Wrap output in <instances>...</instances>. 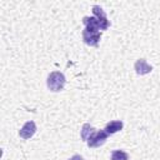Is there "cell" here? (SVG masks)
I'll return each instance as SVG.
<instances>
[{"label":"cell","mask_w":160,"mask_h":160,"mask_svg":"<svg viewBox=\"0 0 160 160\" xmlns=\"http://www.w3.org/2000/svg\"><path fill=\"white\" fill-rule=\"evenodd\" d=\"M92 14H94V16L98 19V21L100 24V30H108V28L110 26V22L108 20L106 14L102 10V8L99 6V5H94L92 6Z\"/></svg>","instance_id":"277c9868"},{"label":"cell","mask_w":160,"mask_h":160,"mask_svg":"<svg viewBox=\"0 0 160 160\" xmlns=\"http://www.w3.org/2000/svg\"><path fill=\"white\" fill-rule=\"evenodd\" d=\"M122 128H124V122L121 120H112L106 124L104 130L108 132V135H112V134H116L118 131L122 130Z\"/></svg>","instance_id":"52a82bcc"},{"label":"cell","mask_w":160,"mask_h":160,"mask_svg":"<svg viewBox=\"0 0 160 160\" xmlns=\"http://www.w3.org/2000/svg\"><path fill=\"white\" fill-rule=\"evenodd\" d=\"M68 160H84V158H82L81 155H79V154H76V155H72L71 158H69Z\"/></svg>","instance_id":"30bf717a"},{"label":"cell","mask_w":160,"mask_h":160,"mask_svg":"<svg viewBox=\"0 0 160 160\" xmlns=\"http://www.w3.org/2000/svg\"><path fill=\"white\" fill-rule=\"evenodd\" d=\"M35 132H36V124H35L32 120L26 121V122L22 125V128L19 130V135H20V138H22V139H30V138L34 136Z\"/></svg>","instance_id":"5b68a950"},{"label":"cell","mask_w":160,"mask_h":160,"mask_svg":"<svg viewBox=\"0 0 160 160\" xmlns=\"http://www.w3.org/2000/svg\"><path fill=\"white\" fill-rule=\"evenodd\" d=\"M65 76L61 71H52L46 79V85L51 91H61L65 86Z\"/></svg>","instance_id":"6da1fadb"},{"label":"cell","mask_w":160,"mask_h":160,"mask_svg":"<svg viewBox=\"0 0 160 160\" xmlns=\"http://www.w3.org/2000/svg\"><path fill=\"white\" fill-rule=\"evenodd\" d=\"M134 69H135V71H136L138 75H146V74L151 72L152 66L149 65L148 61H146L145 59H139V60L135 61V64H134Z\"/></svg>","instance_id":"8992f818"},{"label":"cell","mask_w":160,"mask_h":160,"mask_svg":"<svg viewBox=\"0 0 160 160\" xmlns=\"http://www.w3.org/2000/svg\"><path fill=\"white\" fill-rule=\"evenodd\" d=\"M100 38H101V32L99 29L85 26V29L82 30V40L89 46H98Z\"/></svg>","instance_id":"7a4b0ae2"},{"label":"cell","mask_w":160,"mask_h":160,"mask_svg":"<svg viewBox=\"0 0 160 160\" xmlns=\"http://www.w3.org/2000/svg\"><path fill=\"white\" fill-rule=\"evenodd\" d=\"M108 132L105 130H95L88 139V145L90 148H99L100 145H102L106 139H108Z\"/></svg>","instance_id":"3957f363"},{"label":"cell","mask_w":160,"mask_h":160,"mask_svg":"<svg viewBox=\"0 0 160 160\" xmlns=\"http://www.w3.org/2000/svg\"><path fill=\"white\" fill-rule=\"evenodd\" d=\"M95 131V128L94 126H91L90 124H84L82 125V128H81V139L82 140H85V141H88V139H89V136L92 134Z\"/></svg>","instance_id":"ba28073f"},{"label":"cell","mask_w":160,"mask_h":160,"mask_svg":"<svg viewBox=\"0 0 160 160\" xmlns=\"http://www.w3.org/2000/svg\"><path fill=\"white\" fill-rule=\"evenodd\" d=\"M111 160H129V154L124 150H114L111 152Z\"/></svg>","instance_id":"9c48e42d"}]
</instances>
